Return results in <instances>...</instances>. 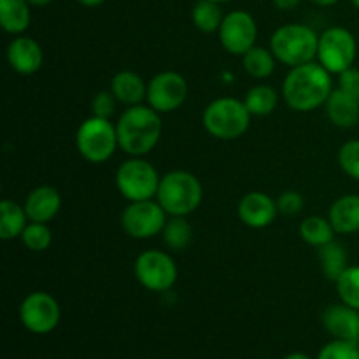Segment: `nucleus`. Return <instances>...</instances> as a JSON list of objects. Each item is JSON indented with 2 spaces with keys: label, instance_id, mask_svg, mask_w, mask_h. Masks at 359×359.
<instances>
[{
  "label": "nucleus",
  "instance_id": "obj_1",
  "mask_svg": "<svg viewBox=\"0 0 359 359\" xmlns=\"http://www.w3.org/2000/svg\"><path fill=\"white\" fill-rule=\"evenodd\" d=\"M332 74L321 63L309 62L291 67L283 83V98L297 112H312L323 107L332 95Z\"/></svg>",
  "mask_w": 359,
  "mask_h": 359
},
{
  "label": "nucleus",
  "instance_id": "obj_2",
  "mask_svg": "<svg viewBox=\"0 0 359 359\" xmlns=\"http://www.w3.org/2000/svg\"><path fill=\"white\" fill-rule=\"evenodd\" d=\"M160 112L149 105H132L116 121L119 149L125 151L128 156H146L161 139Z\"/></svg>",
  "mask_w": 359,
  "mask_h": 359
},
{
  "label": "nucleus",
  "instance_id": "obj_3",
  "mask_svg": "<svg viewBox=\"0 0 359 359\" xmlns=\"http://www.w3.org/2000/svg\"><path fill=\"white\" fill-rule=\"evenodd\" d=\"M203 198L202 182L188 170H172L161 175L156 202L168 216H184L195 212Z\"/></svg>",
  "mask_w": 359,
  "mask_h": 359
},
{
  "label": "nucleus",
  "instance_id": "obj_4",
  "mask_svg": "<svg viewBox=\"0 0 359 359\" xmlns=\"http://www.w3.org/2000/svg\"><path fill=\"white\" fill-rule=\"evenodd\" d=\"M251 112L244 100L221 97L210 102L202 114V125L210 137L217 140H235L244 135L251 125Z\"/></svg>",
  "mask_w": 359,
  "mask_h": 359
},
{
  "label": "nucleus",
  "instance_id": "obj_5",
  "mask_svg": "<svg viewBox=\"0 0 359 359\" xmlns=\"http://www.w3.org/2000/svg\"><path fill=\"white\" fill-rule=\"evenodd\" d=\"M319 35L302 23H287L277 28L270 37V49L277 62L298 67L318 58Z\"/></svg>",
  "mask_w": 359,
  "mask_h": 359
},
{
  "label": "nucleus",
  "instance_id": "obj_6",
  "mask_svg": "<svg viewBox=\"0 0 359 359\" xmlns=\"http://www.w3.org/2000/svg\"><path fill=\"white\" fill-rule=\"evenodd\" d=\"M76 147L81 156L90 163L100 165L109 161L119 147L116 123L98 116H90L77 128Z\"/></svg>",
  "mask_w": 359,
  "mask_h": 359
},
{
  "label": "nucleus",
  "instance_id": "obj_7",
  "mask_svg": "<svg viewBox=\"0 0 359 359\" xmlns=\"http://www.w3.org/2000/svg\"><path fill=\"white\" fill-rule=\"evenodd\" d=\"M160 179L154 165L144 160V156H130L116 170V188L128 202L153 200L156 198Z\"/></svg>",
  "mask_w": 359,
  "mask_h": 359
},
{
  "label": "nucleus",
  "instance_id": "obj_8",
  "mask_svg": "<svg viewBox=\"0 0 359 359\" xmlns=\"http://www.w3.org/2000/svg\"><path fill=\"white\" fill-rule=\"evenodd\" d=\"M133 273L140 286L153 293H165L174 287L179 270L174 258L160 249H149L137 256Z\"/></svg>",
  "mask_w": 359,
  "mask_h": 359
},
{
  "label": "nucleus",
  "instance_id": "obj_9",
  "mask_svg": "<svg viewBox=\"0 0 359 359\" xmlns=\"http://www.w3.org/2000/svg\"><path fill=\"white\" fill-rule=\"evenodd\" d=\"M358 55L356 37L344 27H332L319 35L318 62L330 74H342L354 65Z\"/></svg>",
  "mask_w": 359,
  "mask_h": 359
},
{
  "label": "nucleus",
  "instance_id": "obj_10",
  "mask_svg": "<svg viewBox=\"0 0 359 359\" xmlns=\"http://www.w3.org/2000/svg\"><path fill=\"white\" fill-rule=\"evenodd\" d=\"M62 319L58 300L46 291H32L20 305V321L34 335H48Z\"/></svg>",
  "mask_w": 359,
  "mask_h": 359
},
{
  "label": "nucleus",
  "instance_id": "obj_11",
  "mask_svg": "<svg viewBox=\"0 0 359 359\" xmlns=\"http://www.w3.org/2000/svg\"><path fill=\"white\" fill-rule=\"evenodd\" d=\"M168 214L163 207L153 200H142V202H130L128 207L121 214V226L126 235L137 241L153 238L154 235H161Z\"/></svg>",
  "mask_w": 359,
  "mask_h": 359
},
{
  "label": "nucleus",
  "instance_id": "obj_12",
  "mask_svg": "<svg viewBox=\"0 0 359 359\" xmlns=\"http://www.w3.org/2000/svg\"><path fill=\"white\" fill-rule=\"evenodd\" d=\"M188 83L174 70L156 74L147 83V105L160 114H168L182 107L188 98Z\"/></svg>",
  "mask_w": 359,
  "mask_h": 359
},
{
  "label": "nucleus",
  "instance_id": "obj_13",
  "mask_svg": "<svg viewBox=\"0 0 359 359\" xmlns=\"http://www.w3.org/2000/svg\"><path fill=\"white\" fill-rule=\"evenodd\" d=\"M217 35H219V42L224 51L235 56H242L256 46L258 25L248 11H231V13L224 14Z\"/></svg>",
  "mask_w": 359,
  "mask_h": 359
},
{
  "label": "nucleus",
  "instance_id": "obj_14",
  "mask_svg": "<svg viewBox=\"0 0 359 359\" xmlns=\"http://www.w3.org/2000/svg\"><path fill=\"white\" fill-rule=\"evenodd\" d=\"M238 219L252 230H262L276 221L279 209L277 202L262 191L245 193L237 205Z\"/></svg>",
  "mask_w": 359,
  "mask_h": 359
},
{
  "label": "nucleus",
  "instance_id": "obj_15",
  "mask_svg": "<svg viewBox=\"0 0 359 359\" xmlns=\"http://www.w3.org/2000/svg\"><path fill=\"white\" fill-rule=\"evenodd\" d=\"M323 326L335 340L359 346V311L346 304H333L323 312Z\"/></svg>",
  "mask_w": 359,
  "mask_h": 359
},
{
  "label": "nucleus",
  "instance_id": "obj_16",
  "mask_svg": "<svg viewBox=\"0 0 359 359\" xmlns=\"http://www.w3.org/2000/svg\"><path fill=\"white\" fill-rule=\"evenodd\" d=\"M7 63L20 76H32L39 72L44 62L41 44L28 35H16L7 46Z\"/></svg>",
  "mask_w": 359,
  "mask_h": 359
},
{
  "label": "nucleus",
  "instance_id": "obj_17",
  "mask_svg": "<svg viewBox=\"0 0 359 359\" xmlns=\"http://www.w3.org/2000/svg\"><path fill=\"white\" fill-rule=\"evenodd\" d=\"M27 216L35 223H49L58 216L62 209V196L53 186H37L28 193L23 203Z\"/></svg>",
  "mask_w": 359,
  "mask_h": 359
},
{
  "label": "nucleus",
  "instance_id": "obj_18",
  "mask_svg": "<svg viewBox=\"0 0 359 359\" xmlns=\"http://www.w3.org/2000/svg\"><path fill=\"white\" fill-rule=\"evenodd\" d=\"M328 219L339 235H353L359 231V195H342L332 203Z\"/></svg>",
  "mask_w": 359,
  "mask_h": 359
},
{
  "label": "nucleus",
  "instance_id": "obj_19",
  "mask_svg": "<svg viewBox=\"0 0 359 359\" xmlns=\"http://www.w3.org/2000/svg\"><path fill=\"white\" fill-rule=\"evenodd\" d=\"M326 116L339 128H353L359 123V100L335 88L325 104Z\"/></svg>",
  "mask_w": 359,
  "mask_h": 359
},
{
  "label": "nucleus",
  "instance_id": "obj_20",
  "mask_svg": "<svg viewBox=\"0 0 359 359\" xmlns=\"http://www.w3.org/2000/svg\"><path fill=\"white\" fill-rule=\"evenodd\" d=\"M112 95L119 104L132 107V105H140L147 97V84L144 83L142 77L133 70H121L111 79Z\"/></svg>",
  "mask_w": 359,
  "mask_h": 359
},
{
  "label": "nucleus",
  "instance_id": "obj_21",
  "mask_svg": "<svg viewBox=\"0 0 359 359\" xmlns=\"http://www.w3.org/2000/svg\"><path fill=\"white\" fill-rule=\"evenodd\" d=\"M30 4L27 0H0V25L11 35H23L30 27Z\"/></svg>",
  "mask_w": 359,
  "mask_h": 359
},
{
  "label": "nucleus",
  "instance_id": "obj_22",
  "mask_svg": "<svg viewBox=\"0 0 359 359\" xmlns=\"http://www.w3.org/2000/svg\"><path fill=\"white\" fill-rule=\"evenodd\" d=\"M28 223L30 219L23 205L7 198L0 202V238L2 241L20 238Z\"/></svg>",
  "mask_w": 359,
  "mask_h": 359
},
{
  "label": "nucleus",
  "instance_id": "obj_23",
  "mask_svg": "<svg viewBox=\"0 0 359 359\" xmlns=\"http://www.w3.org/2000/svg\"><path fill=\"white\" fill-rule=\"evenodd\" d=\"M318 259L325 277L333 283H337V279L351 266L346 248L335 241L318 248Z\"/></svg>",
  "mask_w": 359,
  "mask_h": 359
},
{
  "label": "nucleus",
  "instance_id": "obj_24",
  "mask_svg": "<svg viewBox=\"0 0 359 359\" xmlns=\"http://www.w3.org/2000/svg\"><path fill=\"white\" fill-rule=\"evenodd\" d=\"M300 237L305 244L312 245V248H323V245L330 244L335 241V228L332 226L328 217L323 216H309L300 223Z\"/></svg>",
  "mask_w": 359,
  "mask_h": 359
},
{
  "label": "nucleus",
  "instance_id": "obj_25",
  "mask_svg": "<svg viewBox=\"0 0 359 359\" xmlns=\"http://www.w3.org/2000/svg\"><path fill=\"white\" fill-rule=\"evenodd\" d=\"M244 104L251 116L256 118H265L270 116L279 105V93L269 84H256L249 88L244 97Z\"/></svg>",
  "mask_w": 359,
  "mask_h": 359
},
{
  "label": "nucleus",
  "instance_id": "obj_26",
  "mask_svg": "<svg viewBox=\"0 0 359 359\" xmlns=\"http://www.w3.org/2000/svg\"><path fill=\"white\" fill-rule=\"evenodd\" d=\"M277 58L273 56L272 49L255 46L245 55H242V67L252 79H266L276 70Z\"/></svg>",
  "mask_w": 359,
  "mask_h": 359
},
{
  "label": "nucleus",
  "instance_id": "obj_27",
  "mask_svg": "<svg viewBox=\"0 0 359 359\" xmlns=\"http://www.w3.org/2000/svg\"><path fill=\"white\" fill-rule=\"evenodd\" d=\"M161 238L170 251H182L191 244L193 226L184 216H168Z\"/></svg>",
  "mask_w": 359,
  "mask_h": 359
},
{
  "label": "nucleus",
  "instance_id": "obj_28",
  "mask_svg": "<svg viewBox=\"0 0 359 359\" xmlns=\"http://www.w3.org/2000/svg\"><path fill=\"white\" fill-rule=\"evenodd\" d=\"M223 20L224 14L217 2H212V0H198V2L193 6L191 21L200 32H203V34L219 32Z\"/></svg>",
  "mask_w": 359,
  "mask_h": 359
},
{
  "label": "nucleus",
  "instance_id": "obj_29",
  "mask_svg": "<svg viewBox=\"0 0 359 359\" xmlns=\"http://www.w3.org/2000/svg\"><path fill=\"white\" fill-rule=\"evenodd\" d=\"M20 238L25 248L32 252H44L53 244V233L49 230L48 223H35V221H30Z\"/></svg>",
  "mask_w": 359,
  "mask_h": 359
},
{
  "label": "nucleus",
  "instance_id": "obj_30",
  "mask_svg": "<svg viewBox=\"0 0 359 359\" xmlns=\"http://www.w3.org/2000/svg\"><path fill=\"white\" fill-rule=\"evenodd\" d=\"M335 284L340 302L359 311V265H351Z\"/></svg>",
  "mask_w": 359,
  "mask_h": 359
},
{
  "label": "nucleus",
  "instance_id": "obj_31",
  "mask_svg": "<svg viewBox=\"0 0 359 359\" xmlns=\"http://www.w3.org/2000/svg\"><path fill=\"white\" fill-rule=\"evenodd\" d=\"M340 168L354 181H359V139L347 140L342 144L337 154Z\"/></svg>",
  "mask_w": 359,
  "mask_h": 359
},
{
  "label": "nucleus",
  "instance_id": "obj_32",
  "mask_svg": "<svg viewBox=\"0 0 359 359\" xmlns=\"http://www.w3.org/2000/svg\"><path fill=\"white\" fill-rule=\"evenodd\" d=\"M318 359H359L358 344L333 340L319 351Z\"/></svg>",
  "mask_w": 359,
  "mask_h": 359
},
{
  "label": "nucleus",
  "instance_id": "obj_33",
  "mask_svg": "<svg viewBox=\"0 0 359 359\" xmlns=\"http://www.w3.org/2000/svg\"><path fill=\"white\" fill-rule=\"evenodd\" d=\"M277 209L284 216H297L304 210L305 207V198L300 191H294V189H286V191L280 193L277 196Z\"/></svg>",
  "mask_w": 359,
  "mask_h": 359
},
{
  "label": "nucleus",
  "instance_id": "obj_34",
  "mask_svg": "<svg viewBox=\"0 0 359 359\" xmlns=\"http://www.w3.org/2000/svg\"><path fill=\"white\" fill-rule=\"evenodd\" d=\"M116 97L112 91H98L93 98H91V116H98V118L111 119V116L116 111Z\"/></svg>",
  "mask_w": 359,
  "mask_h": 359
},
{
  "label": "nucleus",
  "instance_id": "obj_35",
  "mask_svg": "<svg viewBox=\"0 0 359 359\" xmlns=\"http://www.w3.org/2000/svg\"><path fill=\"white\" fill-rule=\"evenodd\" d=\"M337 88L359 100V69L351 67V69L339 74V86Z\"/></svg>",
  "mask_w": 359,
  "mask_h": 359
},
{
  "label": "nucleus",
  "instance_id": "obj_36",
  "mask_svg": "<svg viewBox=\"0 0 359 359\" xmlns=\"http://www.w3.org/2000/svg\"><path fill=\"white\" fill-rule=\"evenodd\" d=\"M300 4V0H273V6L280 11H291Z\"/></svg>",
  "mask_w": 359,
  "mask_h": 359
},
{
  "label": "nucleus",
  "instance_id": "obj_37",
  "mask_svg": "<svg viewBox=\"0 0 359 359\" xmlns=\"http://www.w3.org/2000/svg\"><path fill=\"white\" fill-rule=\"evenodd\" d=\"M77 2L84 7H97L100 6V4H104L105 0H77Z\"/></svg>",
  "mask_w": 359,
  "mask_h": 359
},
{
  "label": "nucleus",
  "instance_id": "obj_38",
  "mask_svg": "<svg viewBox=\"0 0 359 359\" xmlns=\"http://www.w3.org/2000/svg\"><path fill=\"white\" fill-rule=\"evenodd\" d=\"M312 4H316V6H323V7H330V6H335L339 0H311Z\"/></svg>",
  "mask_w": 359,
  "mask_h": 359
},
{
  "label": "nucleus",
  "instance_id": "obj_39",
  "mask_svg": "<svg viewBox=\"0 0 359 359\" xmlns=\"http://www.w3.org/2000/svg\"><path fill=\"white\" fill-rule=\"evenodd\" d=\"M30 6H35V7H44V6H49V4L53 2V0H27Z\"/></svg>",
  "mask_w": 359,
  "mask_h": 359
},
{
  "label": "nucleus",
  "instance_id": "obj_40",
  "mask_svg": "<svg viewBox=\"0 0 359 359\" xmlns=\"http://www.w3.org/2000/svg\"><path fill=\"white\" fill-rule=\"evenodd\" d=\"M284 359H311V358H309L307 354H304V353H293V354H287V356Z\"/></svg>",
  "mask_w": 359,
  "mask_h": 359
},
{
  "label": "nucleus",
  "instance_id": "obj_41",
  "mask_svg": "<svg viewBox=\"0 0 359 359\" xmlns=\"http://www.w3.org/2000/svg\"><path fill=\"white\" fill-rule=\"evenodd\" d=\"M351 2L354 4V7H358V9H359V0H351Z\"/></svg>",
  "mask_w": 359,
  "mask_h": 359
},
{
  "label": "nucleus",
  "instance_id": "obj_42",
  "mask_svg": "<svg viewBox=\"0 0 359 359\" xmlns=\"http://www.w3.org/2000/svg\"><path fill=\"white\" fill-rule=\"evenodd\" d=\"M212 2H217V4H224V2H230V0H212Z\"/></svg>",
  "mask_w": 359,
  "mask_h": 359
}]
</instances>
